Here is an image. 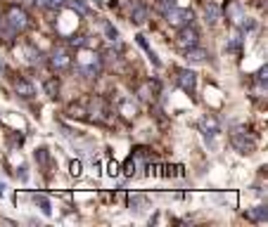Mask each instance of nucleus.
<instances>
[{
  "mask_svg": "<svg viewBox=\"0 0 268 227\" xmlns=\"http://www.w3.org/2000/svg\"><path fill=\"white\" fill-rule=\"evenodd\" d=\"M12 88H14V95H19L22 99H33L36 97L33 86L26 81V78H22V76H14V78H12Z\"/></svg>",
  "mask_w": 268,
  "mask_h": 227,
  "instance_id": "obj_7",
  "label": "nucleus"
},
{
  "mask_svg": "<svg viewBox=\"0 0 268 227\" xmlns=\"http://www.w3.org/2000/svg\"><path fill=\"white\" fill-rule=\"evenodd\" d=\"M197 43H200V31L195 29L193 24H188V26H181V29H178L176 45H178L181 50H190V47H195Z\"/></svg>",
  "mask_w": 268,
  "mask_h": 227,
  "instance_id": "obj_3",
  "label": "nucleus"
},
{
  "mask_svg": "<svg viewBox=\"0 0 268 227\" xmlns=\"http://www.w3.org/2000/svg\"><path fill=\"white\" fill-rule=\"evenodd\" d=\"M230 142H233V147H235L242 156H249V154H254L259 147V137L254 133H249L245 128H237L230 133Z\"/></svg>",
  "mask_w": 268,
  "mask_h": 227,
  "instance_id": "obj_2",
  "label": "nucleus"
},
{
  "mask_svg": "<svg viewBox=\"0 0 268 227\" xmlns=\"http://www.w3.org/2000/svg\"><path fill=\"white\" fill-rule=\"evenodd\" d=\"M140 204L145 206V196L142 194H129V206L133 208V211H138Z\"/></svg>",
  "mask_w": 268,
  "mask_h": 227,
  "instance_id": "obj_16",
  "label": "nucleus"
},
{
  "mask_svg": "<svg viewBox=\"0 0 268 227\" xmlns=\"http://www.w3.org/2000/svg\"><path fill=\"white\" fill-rule=\"evenodd\" d=\"M43 88H45V95H48L50 99L60 97V81H57V78H48Z\"/></svg>",
  "mask_w": 268,
  "mask_h": 227,
  "instance_id": "obj_11",
  "label": "nucleus"
},
{
  "mask_svg": "<svg viewBox=\"0 0 268 227\" xmlns=\"http://www.w3.org/2000/svg\"><path fill=\"white\" fill-rule=\"evenodd\" d=\"M41 2V7H62V5H67V0H38Z\"/></svg>",
  "mask_w": 268,
  "mask_h": 227,
  "instance_id": "obj_17",
  "label": "nucleus"
},
{
  "mask_svg": "<svg viewBox=\"0 0 268 227\" xmlns=\"http://www.w3.org/2000/svg\"><path fill=\"white\" fill-rule=\"evenodd\" d=\"M176 83H178L181 90H185V92L193 95L195 88H197V76H195V71H190V69H181V71L176 74Z\"/></svg>",
  "mask_w": 268,
  "mask_h": 227,
  "instance_id": "obj_6",
  "label": "nucleus"
},
{
  "mask_svg": "<svg viewBox=\"0 0 268 227\" xmlns=\"http://www.w3.org/2000/svg\"><path fill=\"white\" fill-rule=\"evenodd\" d=\"M200 126H202V130H204V135H206V137H214L216 133H218V123H216L214 119H209V116H206V119H202V123H200Z\"/></svg>",
  "mask_w": 268,
  "mask_h": 227,
  "instance_id": "obj_13",
  "label": "nucleus"
},
{
  "mask_svg": "<svg viewBox=\"0 0 268 227\" xmlns=\"http://www.w3.org/2000/svg\"><path fill=\"white\" fill-rule=\"evenodd\" d=\"M185 59L188 62H206V52H204L202 47H190V50H185Z\"/></svg>",
  "mask_w": 268,
  "mask_h": 227,
  "instance_id": "obj_12",
  "label": "nucleus"
},
{
  "mask_svg": "<svg viewBox=\"0 0 268 227\" xmlns=\"http://www.w3.org/2000/svg\"><path fill=\"white\" fill-rule=\"evenodd\" d=\"M166 19H169V24H171V26L181 29V26H188V24H193L195 12H193V10H178V7L173 5L171 10L166 12Z\"/></svg>",
  "mask_w": 268,
  "mask_h": 227,
  "instance_id": "obj_4",
  "label": "nucleus"
},
{
  "mask_svg": "<svg viewBox=\"0 0 268 227\" xmlns=\"http://www.w3.org/2000/svg\"><path fill=\"white\" fill-rule=\"evenodd\" d=\"M67 116H69V119L86 121V119H88V107H86V102H71V104L67 107Z\"/></svg>",
  "mask_w": 268,
  "mask_h": 227,
  "instance_id": "obj_9",
  "label": "nucleus"
},
{
  "mask_svg": "<svg viewBox=\"0 0 268 227\" xmlns=\"http://www.w3.org/2000/svg\"><path fill=\"white\" fill-rule=\"evenodd\" d=\"M204 14H206V22H209V24H216V22H218V17H221V7H218L216 2H206Z\"/></svg>",
  "mask_w": 268,
  "mask_h": 227,
  "instance_id": "obj_10",
  "label": "nucleus"
},
{
  "mask_svg": "<svg viewBox=\"0 0 268 227\" xmlns=\"http://www.w3.org/2000/svg\"><path fill=\"white\" fill-rule=\"evenodd\" d=\"M133 168H135V163H133V159H129V161H126V166H124V171H126V178L135 175V171H133Z\"/></svg>",
  "mask_w": 268,
  "mask_h": 227,
  "instance_id": "obj_20",
  "label": "nucleus"
},
{
  "mask_svg": "<svg viewBox=\"0 0 268 227\" xmlns=\"http://www.w3.org/2000/svg\"><path fill=\"white\" fill-rule=\"evenodd\" d=\"M109 175H117V163H109Z\"/></svg>",
  "mask_w": 268,
  "mask_h": 227,
  "instance_id": "obj_22",
  "label": "nucleus"
},
{
  "mask_svg": "<svg viewBox=\"0 0 268 227\" xmlns=\"http://www.w3.org/2000/svg\"><path fill=\"white\" fill-rule=\"evenodd\" d=\"M69 168H71L69 173L74 175V178H78V175H81V168H83V166H81V161H76V159H74V161L69 163Z\"/></svg>",
  "mask_w": 268,
  "mask_h": 227,
  "instance_id": "obj_19",
  "label": "nucleus"
},
{
  "mask_svg": "<svg viewBox=\"0 0 268 227\" xmlns=\"http://www.w3.org/2000/svg\"><path fill=\"white\" fill-rule=\"evenodd\" d=\"M0 24H2V33H0V36L12 41V36L24 33L26 29H29L31 19H29V12L24 10V7H19V5H10V7L5 10V17L0 19Z\"/></svg>",
  "mask_w": 268,
  "mask_h": 227,
  "instance_id": "obj_1",
  "label": "nucleus"
},
{
  "mask_svg": "<svg viewBox=\"0 0 268 227\" xmlns=\"http://www.w3.org/2000/svg\"><path fill=\"white\" fill-rule=\"evenodd\" d=\"M131 22L133 24H145L147 22V10H145L142 5H138V7L133 10V14H131Z\"/></svg>",
  "mask_w": 268,
  "mask_h": 227,
  "instance_id": "obj_15",
  "label": "nucleus"
},
{
  "mask_svg": "<svg viewBox=\"0 0 268 227\" xmlns=\"http://www.w3.org/2000/svg\"><path fill=\"white\" fill-rule=\"evenodd\" d=\"M140 99H145V102H152V99L157 97L161 92V83L157 81V78H147L142 86H140Z\"/></svg>",
  "mask_w": 268,
  "mask_h": 227,
  "instance_id": "obj_8",
  "label": "nucleus"
},
{
  "mask_svg": "<svg viewBox=\"0 0 268 227\" xmlns=\"http://www.w3.org/2000/svg\"><path fill=\"white\" fill-rule=\"evenodd\" d=\"M105 31L109 33V38H112V41H117V38H119L117 29H114V26H112V24H105Z\"/></svg>",
  "mask_w": 268,
  "mask_h": 227,
  "instance_id": "obj_21",
  "label": "nucleus"
},
{
  "mask_svg": "<svg viewBox=\"0 0 268 227\" xmlns=\"http://www.w3.org/2000/svg\"><path fill=\"white\" fill-rule=\"evenodd\" d=\"M36 204L41 206V211H43V213H48V216H50V201H45L43 196L38 194V196H36Z\"/></svg>",
  "mask_w": 268,
  "mask_h": 227,
  "instance_id": "obj_18",
  "label": "nucleus"
},
{
  "mask_svg": "<svg viewBox=\"0 0 268 227\" xmlns=\"http://www.w3.org/2000/svg\"><path fill=\"white\" fill-rule=\"evenodd\" d=\"M50 66L57 69V71H67L71 66V54L67 47H55L53 54H50Z\"/></svg>",
  "mask_w": 268,
  "mask_h": 227,
  "instance_id": "obj_5",
  "label": "nucleus"
},
{
  "mask_svg": "<svg viewBox=\"0 0 268 227\" xmlns=\"http://www.w3.org/2000/svg\"><path fill=\"white\" fill-rule=\"evenodd\" d=\"M249 220H254V223H266V206H254L249 213H247Z\"/></svg>",
  "mask_w": 268,
  "mask_h": 227,
  "instance_id": "obj_14",
  "label": "nucleus"
}]
</instances>
